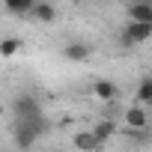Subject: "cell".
<instances>
[{
  "label": "cell",
  "instance_id": "ba28073f",
  "mask_svg": "<svg viewBox=\"0 0 152 152\" xmlns=\"http://www.w3.org/2000/svg\"><path fill=\"white\" fill-rule=\"evenodd\" d=\"M30 15H33L36 21H42V24H54V21H57V9L48 3V0H36V6L30 9Z\"/></svg>",
  "mask_w": 152,
  "mask_h": 152
},
{
  "label": "cell",
  "instance_id": "4fadbf2b",
  "mask_svg": "<svg viewBox=\"0 0 152 152\" xmlns=\"http://www.w3.org/2000/svg\"><path fill=\"white\" fill-rule=\"evenodd\" d=\"M18 51H21L18 39H0V57H15Z\"/></svg>",
  "mask_w": 152,
  "mask_h": 152
},
{
  "label": "cell",
  "instance_id": "3957f363",
  "mask_svg": "<svg viewBox=\"0 0 152 152\" xmlns=\"http://www.w3.org/2000/svg\"><path fill=\"white\" fill-rule=\"evenodd\" d=\"M122 119H125V125H128L131 131H140V128H146V125H149L146 104H131V107H125V110H122Z\"/></svg>",
  "mask_w": 152,
  "mask_h": 152
},
{
  "label": "cell",
  "instance_id": "5b68a950",
  "mask_svg": "<svg viewBox=\"0 0 152 152\" xmlns=\"http://www.w3.org/2000/svg\"><path fill=\"white\" fill-rule=\"evenodd\" d=\"M93 96L104 104V102H116L119 96V87L110 81V78H102V81H93Z\"/></svg>",
  "mask_w": 152,
  "mask_h": 152
},
{
  "label": "cell",
  "instance_id": "52a82bcc",
  "mask_svg": "<svg viewBox=\"0 0 152 152\" xmlns=\"http://www.w3.org/2000/svg\"><path fill=\"white\" fill-rule=\"evenodd\" d=\"M128 21H152V0H131Z\"/></svg>",
  "mask_w": 152,
  "mask_h": 152
},
{
  "label": "cell",
  "instance_id": "8fae6325",
  "mask_svg": "<svg viewBox=\"0 0 152 152\" xmlns=\"http://www.w3.org/2000/svg\"><path fill=\"white\" fill-rule=\"evenodd\" d=\"M3 6L9 15H30V9L36 6V0H3Z\"/></svg>",
  "mask_w": 152,
  "mask_h": 152
},
{
  "label": "cell",
  "instance_id": "8992f818",
  "mask_svg": "<svg viewBox=\"0 0 152 152\" xmlns=\"http://www.w3.org/2000/svg\"><path fill=\"white\" fill-rule=\"evenodd\" d=\"M63 57H66L69 63H87V60L93 57V48H90L87 42H69V45L63 48Z\"/></svg>",
  "mask_w": 152,
  "mask_h": 152
},
{
  "label": "cell",
  "instance_id": "9c48e42d",
  "mask_svg": "<svg viewBox=\"0 0 152 152\" xmlns=\"http://www.w3.org/2000/svg\"><path fill=\"white\" fill-rule=\"evenodd\" d=\"M90 131H93V134H96V140L104 146V140H110V137H113V131H116V122H113L110 116H102V119H99V122H96Z\"/></svg>",
  "mask_w": 152,
  "mask_h": 152
},
{
  "label": "cell",
  "instance_id": "6da1fadb",
  "mask_svg": "<svg viewBox=\"0 0 152 152\" xmlns=\"http://www.w3.org/2000/svg\"><path fill=\"white\" fill-rule=\"evenodd\" d=\"M45 128H48V122H45V116L42 119H15V128H12V137H15V146H21V149H30L42 134H45Z\"/></svg>",
  "mask_w": 152,
  "mask_h": 152
},
{
  "label": "cell",
  "instance_id": "30bf717a",
  "mask_svg": "<svg viewBox=\"0 0 152 152\" xmlns=\"http://www.w3.org/2000/svg\"><path fill=\"white\" fill-rule=\"evenodd\" d=\"M75 146L78 149H84V152H93V149H102V143L96 140V134L87 128V131H78L75 134Z\"/></svg>",
  "mask_w": 152,
  "mask_h": 152
},
{
  "label": "cell",
  "instance_id": "5bb4252c",
  "mask_svg": "<svg viewBox=\"0 0 152 152\" xmlns=\"http://www.w3.org/2000/svg\"><path fill=\"white\" fill-rule=\"evenodd\" d=\"M119 45H122V48H134V42H131L125 33H119Z\"/></svg>",
  "mask_w": 152,
  "mask_h": 152
},
{
  "label": "cell",
  "instance_id": "7c38bea8",
  "mask_svg": "<svg viewBox=\"0 0 152 152\" xmlns=\"http://www.w3.org/2000/svg\"><path fill=\"white\" fill-rule=\"evenodd\" d=\"M152 102V78H140L137 84V104H149Z\"/></svg>",
  "mask_w": 152,
  "mask_h": 152
},
{
  "label": "cell",
  "instance_id": "277c9868",
  "mask_svg": "<svg viewBox=\"0 0 152 152\" xmlns=\"http://www.w3.org/2000/svg\"><path fill=\"white\" fill-rule=\"evenodd\" d=\"M134 45H140V42H149V36H152V21H128L125 24V30H122Z\"/></svg>",
  "mask_w": 152,
  "mask_h": 152
},
{
  "label": "cell",
  "instance_id": "7a4b0ae2",
  "mask_svg": "<svg viewBox=\"0 0 152 152\" xmlns=\"http://www.w3.org/2000/svg\"><path fill=\"white\" fill-rule=\"evenodd\" d=\"M12 113H15V119H42V116H45V113H42V104H39V99H36L33 93L15 96V99H12Z\"/></svg>",
  "mask_w": 152,
  "mask_h": 152
}]
</instances>
